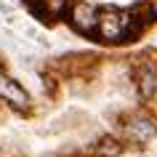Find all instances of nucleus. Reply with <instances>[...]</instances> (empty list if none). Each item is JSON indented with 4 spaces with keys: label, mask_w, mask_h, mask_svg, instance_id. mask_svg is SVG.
<instances>
[{
    "label": "nucleus",
    "mask_w": 157,
    "mask_h": 157,
    "mask_svg": "<svg viewBox=\"0 0 157 157\" xmlns=\"http://www.w3.org/2000/svg\"><path fill=\"white\" fill-rule=\"evenodd\" d=\"M131 27V16L128 13H99V27L96 32L104 37V40H120Z\"/></svg>",
    "instance_id": "1"
},
{
    "label": "nucleus",
    "mask_w": 157,
    "mask_h": 157,
    "mask_svg": "<svg viewBox=\"0 0 157 157\" xmlns=\"http://www.w3.org/2000/svg\"><path fill=\"white\" fill-rule=\"evenodd\" d=\"M0 99L6 101V104H11V107H16V109L29 107V93L13 77H8V75H3V72H0Z\"/></svg>",
    "instance_id": "2"
},
{
    "label": "nucleus",
    "mask_w": 157,
    "mask_h": 157,
    "mask_svg": "<svg viewBox=\"0 0 157 157\" xmlns=\"http://www.w3.org/2000/svg\"><path fill=\"white\" fill-rule=\"evenodd\" d=\"M125 136L131 141H136V144H147V141H152L157 136V123L152 117H136V120H131L125 125Z\"/></svg>",
    "instance_id": "3"
},
{
    "label": "nucleus",
    "mask_w": 157,
    "mask_h": 157,
    "mask_svg": "<svg viewBox=\"0 0 157 157\" xmlns=\"http://www.w3.org/2000/svg\"><path fill=\"white\" fill-rule=\"evenodd\" d=\"M72 24L80 29V32H91L99 27V13L93 11V6L88 3H75L72 6Z\"/></svg>",
    "instance_id": "4"
},
{
    "label": "nucleus",
    "mask_w": 157,
    "mask_h": 157,
    "mask_svg": "<svg viewBox=\"0 0 157 157\" xmlns=\"http://www.w3.org/2000/svg\"><path fill=\"white\" fill-rule=\"evenodd\" d=\"M155 88H157V83H155V72L144 69V72H141V77H139V91H141V96H144V99H149V96L155 93Z\"/></svg>",
    "instance_id": "5"
},
{
    "label": "nucleus",
    "mask_w": 157,
    "mask_h": 157,
    "mask_svg": "<svg viewBox=\"0 0 157 157\" xmlns=\"http://www.w3.org/2000/svg\"><path fill=\"white\" fill-rule=\"evenodd\" d=\"M99 152H101V155H117V152H120V147H117L115 141H104Z\"/></svg>",
    "instance_id": "6"
}]
</instances>
